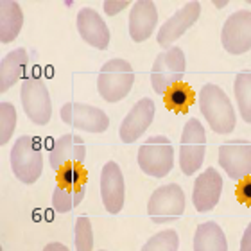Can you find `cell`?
<instances>
[{
    "instance_id": "cell-1",
    "label": "cell",
    "mask_w": 251,
    "mask_h": 251,
    "mask_svg": "<svg viewBox=\"0 0 251 251\" xmlns=\"http://www.w3.org/2000/svg\"><path fill=\"white\" fill-rule=\"evenodd\" d=\"M199 110L217 135H230L235 129V110L226 92L214 83L203 84L199 92Z\"/></svg>"
},
{
    "instance_id": "cell-2",
    "label": "cell",
    "mask_w": 251,
    "mask_h": 251,
    "mask_svg": "<svg viewBox=\"0 0 251 251\" xmlns=\"http://www.w3.org/2000/svg\"><path fill=\"white\" fill-rule=\"evenodd\" d=\"M135 70L122 58H113L106 61L97 75V90L106 102H119L133 88Z\"/></svg>"
},
{
    "instance_id": "cell-3",
    "label": "cell",
    "mask_w": 251,
    "mask_h": 251,
    "mask_svg": "<svg viewBox=\"0 0 251 251\" xmlns=\"http://www.w3.org/2000/svg\"><path fill=\"white\" fill-rule=\"evenodd\" d=\"M11 169L22 183H36L43 171L42 147L29 135H22L11 149Z\"/></svg>"
},
{
    "instance_id": "cell-4",
    "label": "cell",
    "mask_w": 251,
    "mask_h": 251,
    "mask_svg": "<svg viewBox=\"0 0 251 251\" xmlns=\"http://www.w3.org/2000/svg\"><path fill=\"white\" fill-rule=\"evenodd\" d=\"M138 165L142 173L152 178H165L174 165V147L167 136L156 135L147 138L138 149Z\"/></svg>"
},
{
    "instance_id": "cell-5",
    "label": "cell",
    "mask_w": 251,
    "mask_h": 251,
    "mask_svg": "<svg viewBox=\"0 0 251 251\" xmlns=\"http://www.w3.org/2000/svg\"><path fill=\"white\" fill-rule=\"evenodd\" d=\"M20 100L29 121L36 126H45L52 117V100L47 84L38 75H29L24 79L20 90Z\"/></svg>"
},
{
    "instance_id": "cell-6",
    "label": "cell",
    "mask_w": 251,
    "mask_h": 251,
    "mask_svg": "<svg viewBox=\"0 0 251 251\" xmlns=\"http://www.w3.org/2000/svg\"><path fill=\"white\" fill-rule=\"evenodd\" d=\"M185 212V194L178 183L158 187L147 201V214L154 225L173 223Z\"/></svg>"
},
{
    "instance_id": "cell-7",
    "label": "cell",
    "mask_w": 251,
    "mask_h": 251,
    "mask_svg": "<svg viewBox=\"0 0 251 251\" xmlns=\"http://www.w3.org/2000/svg\"><path fill=\"white\" fill-rule=\"evenodd\" d=\"M185 52L179 47H171L156 56L151 68L152 90L160 95H165L169 88L181 83L185 75Z\"/></svg>"
},
{
    "instance_id": "cell-8",
    "label": "cell",
    "mask_w": 251,
    "mask_h": 251,
    "mask_svg": "<svg viewBox=\"0 0 251 251\" xmlns=\"http://www.w3.org/2000/svg\"><path fill=\"white\" fill-rule=\"evenodd\" d=\"M206 152V133L198 119H190L183 127L179 144V165L187 176L198 173Z\"/></svg>"
},
{
    "instance_id": "cell-9",
    "label": "cell",
    "mask_w": 251,
    "mask_h": 251,
    "mask_svg": "<svg viewBox=\"0 0 251 251\" xmlns=\"http://www.w3.org/2000/svg\"><path fill=\"white\" fill-rule=\"evenodd\" d=\"M59 117L65 124L86 133H104L110 127V117L97 106L83 102H67L61 106Z\"/></svg>"
},
{
    "instance_id": "cell-10",
    "label": "cell",
    "mask_w": 251,
    "mask_h": 251,
    "mask_svg": "<svg viewBox=\"0 0 251 251\" xmlns=\"http://www.w3.org/2000/svg\"><path fill=\"white\" fill-rule=\"evenodd\" d=\"M221 42L226 52L233 56H241L251 50V11H235L226 18Z\"/></svg>"
},
{
    "instance_id": "cell-11",
    "label": "cell",
    "mask_w": 251,
    "mask_h": 251,
    "mask_svg": "<svg viewBox=\"0 0 251 251\" xmlns=\"http://www.w3.org/2000/svg\"><path fill=\"white\" fill-rule=\"evenodd\" d=\"M219 165L235 181L251 176V142L244 138L225 142L219 147Z\"/></svg>"
},
{
    "instance_id": "cell-12",
    "label": "cell",
    "mask_w": 251,
    "mask_h": 251,
    "mask_svg": "<svg viewBox=\"0 0 251 251\" xmlns=\"http://www.w3.org/2000/svg\"><path fill=\"white\" fill-rule=\"evenodd\" d=\"M199 15H201V4H199V2H194V0L192 2H187L181 9L176 11V13L160 27V31H158V34H156L158 45H160L163 50L171 49V45H173L178 38L183 36L185 32L198 22Z\"/></svg>"
},
{
    "instance_id": "cell-13",
    "label": "cell",
    "mask_w": 251,
    "mask_h": 251,
    "mask_svg": "<svg viewBox=\"0 0 251 251\" xmlns=\"http://www.w3.org/2000/svg\"><path fill=\"white\" fill-rule=\"evenodd\" d=\"M100 199H102L104 208L110 214H119L124 208V176H122L121 167L113 160L106 162L102 171H100Z\"/></svg>"
},
{
    "instance_id": "cell-14",
    "label": "cell",
    "mask_w": 251,
    "mask_h": 251,
    "mask_svg": "<svg viewBox=\"0 0 251 251\" xmlns=\"http://www.w3.org/2000/svg\"><path fill=\"white\" fill-rule=\"evenodd\" d=\"M84 158H86L84 140L74 133H65V135L58 136L49 151V163L56 173H59L67 165H74V163L81 165Z\"/></svg>"
},
{
    "instance_id": "cell-15",
    "label": "cell",
    "mask_w": 251,
    "mask_h": 251,
    "mask_svg": "<svg viewBox=\"0 0 251 251\" xmlns=\"http://www.w3.org/2000/svg\"><path fill=\"white\" fill-rule=\"evenodd\" d=\"M223 192V178L217 169L208 167L199 174L194 183L192 203L199 214H206L217 206Z\"/></svg>"
},
{
    "instance_id": "cell-16",
    "label": "cell",
    "mask_w": 251,
    "mask_h": 251,
    "mask_svg": "<svg viewBox=\"0 0 251 251\" xmlns=\"http://www.w3.org/2000/svg\"><path fill=\"white\" fill-rule=\"evenodd\" d=\"M154 110H156L154 102L149 97L138 100L129 110V113L124 117V121L121 122V127H119L121 140L124 144H133L138 140L151 126L152 119H154Z\"/></svg>"
},
{
    "instance_id": "cell-17",
    "label": "cell",
    "mask_w": 251,
    "mask_h": 251,
    "mask_svg": "<svg viewBox=\"0 0 251 251\" xmlns=\"http://www.w3.org/2000/svg\"><path fill=\"white\" fill-rule=\"evenodd\" d=\"M77 31L79 36L92 47L104 50L110 45V29L100 15L92 7H83L77 15Z\"/></svg>"
},
{
    "instance_id": "cell-18",
    "label": "cell",
    "mask_w": 251,
    "mask_h": 251,
    "mask_svg": "<svg viewBox=\"0 0 251 251\" xmlns=\"http://www.w3.org/2000/svg\"><path fill=\"white\" fill-rule=\"evenodd\" d=\"M158 22V11L151 0H138L129 13V36L133 42H146L151 36Z\"/></svg>"
},
{
    "instance_id": "cell-19",
    "label": "cell",
    "mask_w": 251,
    "mask_h": 251,
    "mask_svg": "<svg viewBox=\"0 0 251 251\" xmlns=\"http://www.w3.org/2000/svg\"><path fill=\"white\" fill-rule=\"evenodd\" d=\"M29 56L25 49H15L0 61V92L5 94L13 84L22 77V74L25 70Z\"/></svg>"
},
{
    "instance_id": "cell-20",
    "label": "cell",
    "mask_w": 251,
    "mask_h": 251,
    "mask_svg": "<svg viewBox=\"0 0 251 251\" xmlns=\"http://www.w3.org/2000/svg\"><path fill=\"white\" fill-rule=\"evenodd\" d=\"M24 27V13L22 7L13 0L0 2V42H15Z\"/></svg>"
},
{
    "instance_id": "cell-21",
    "label": "cell",
    "mask_w": 251,
    "mask_h": 251,
    "mask_svg": "<svg viewBox=\"0 0 251 251\" xmlns=\"http://www.w3.org/2000/svg\"><path fill=\"white\" fill-rule=\"evenodd\" d=\"M194 251H228L223 228L214 221L201 223L194 235Z\"/></svg>"
},
{
    "instance_id": "cell-22",
    "label": "cell",
    "mask_w": 251,
    "mask_h": 251,
    "mask_svg": "<svg viewBox=\"0 0 251 251\" xmlns=\"http://www.w3.org/2000/svg\"><path fill=\"white\" fill-rule=\"evenodd\" d=\"M84 194L86 187H65L58 183L52 194V208L59 214H67L83 201Z\"/></svg>"
},
{
    "instance_id": "cell-23",
    "label": "cell",
    "mask_w": 251,
    "mask_h": 251,
    "mask_svg": "<svg viewBox=\"0 0 251 251\" xmlns=\"http://www.w3.org/2000/svg\"><path fill=\"white\" fill-rule=\"evenodd\" d=\"M233 92L242 121L251 124V72L242 70L235 75L233 81Z\"/></svg>"
},
{
    "instance_id": "cell-24",
    "label": "cell",
    "mask_w": 251,
    "mask_h": 251,
    "mask_svg": "<svg viewBox=\"0 0 251 251\" xmlns=\"http://www.w3.org/2000/svg\"><path fill=\"white\" fill-rule=\"evenodd\" d=\"M192 102L194 92L190 90L188 84L178 83L165 92V104H167L169 110L176 111V113H187Z\"/></svg>"
},
{
    "instance_id": "cell-25",
    "label": "cell",
    "mask_w": 251,
    "mask_h": 251,
    "mask_svg": "<svg viewBox=\"0 0 251 251\" xmlns=\"http://www.w3.org/2000/svg\"><path fill=\"white\" fill-rule=\"evenodd\" d=\"M179 237L176 230H163L152 235L140 251H178Z\"/></svg>"
},
{
    "instance_id": "cell-26",
    "label": "cell",
    "mask_w": 251,
    "mask_h": 251,
    "mask_svg": "<svg viewBox=\"0 0 251 251\" xmlns=\"http://www.w3.org/2000/svg\"><path fill=\"white\" fill-rule=\"evenodd\" d=\"M74 242H75V251H92L94 248V230H92V223L86 215H81L75 221Z\"/></svg>"
},
{
    "instance_id": "cell-27",
    "label": "cell",
    "mask_w": 251,
    "mask_h": 251,
    "mask_svg": "<svg viewBox=\"0 0 251 251\" xmlns=\"http://www.w3.org/2000/svg\"><path fill=\"white\" fill-rule=\"evenodd\" d=\"M16 126V110L15 106L7 102V100H2L0 102V144L5 146L9 138L13 136V131H15Z\"/></svg>"
},
{
    "instance_id": "cell-28",
    "label": "cell",
    "mask_w": 251,
    "mask_h": 251,
    "mask_svg": "<svg viewBox=\"0 0 251 251\" xmlns=\"http://www.w3.org/2000/svg\"><path fill=\"white\" fill-rule=\"evenodd\" d=\"M58 183L65 187H86V171L81 165H67L58 173Z\"/></svg>"
},
{
    "instance_id": "cell-29",
    "label": "cell",
    "mask_w": 251,
    "mask_h": 251,
    "mask_svg": "<svg viewBox=\"0 0 251 251\" xmlns=\"http://www.w3.org/2000/svg\"><path fill=\"white\" fill-rule=\"evenodd\" d=\"M235 194H237V199H239L242 204L251 206V176H248V178L239 181Z\"/></svg>"
},
{
    "instance_id": "cell-30",
    "label": "cell",
    "mask_w": 251,
    "mask_h": 251,
    "mask_svg": "<svg viewBox=\"0 0 251 251\" xmlns=\"http://www.w3.org/2000/svg\"><path fill=\"white\" fill-rule=\"evenodd\" d=\"M127 5H129L127 0H106L104 4H102V7H104L106 15L113 16V15H117V13H121L122 9H126Z\"/></svg>"
},
{
    "instance_id": "cell-31",
    "label": "cell",
    "mask_w": 251,
    "mask_h": 251,
    "mask_svg": "<svg viewBox=\"0 0 251 251\" xmlns=\"http://www.w3.org/2000/svg\"><path fill=\"white\" fill-rule=\"evenodd\" d=\"M241 251H251V223L248 225L244 235L241 241Z\"/></svg>"
},
{
    "instance_id": "cell-32",
    "label": "cell",
    "mask_w": 251,
    "mask_h": 251,
    "mask_svg": "<svg viewBox=\"0 0 251 251\" xmlns=\"http://www.w3.org/2000/svg\"><path fill=\"white\" fill-rule=\"evenodd\" d=\"M43 251H70L65 244H61V242H50V244H47V246L43 248Z\"/></svg>"
},
{
    "instance_id": "cell-33",
    "label": "cell",
    "mask_w": 251,
    "mask_h": 251,
    "mask_svg": "<svg viewBox=\"0 0 251 251\" xmlns=\"http://www.w3.org/2000/svg\"><path fill=\"white\" fill-rule=\"evenodd\" d=\"M215 5H219V7H225L226 2H215Z\"/></svg>"
},
{
    "instance_id": "cell-34",
    "label": "cell",
    "mask_w": 251,
    "mask_h": 251,
    "mask_svg": "<svg viewBox=\"0 0 251 251\" xmlns=\"http://www.w3.org/2000/svg\"><path fill=\"white\" fill-rule=\"evenodd\" d=\"M100 251H106V250H100Z\"/></svg>"
}]
</instances>
